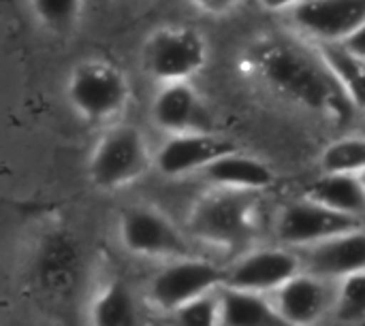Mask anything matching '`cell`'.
Masks as SVG:
<instances>
[{
    "mask_svg": "<svg viewBox=\"0 0 365 326\" xmlns=\"http://www.w3.org/2000/svg\"><path fill=\"white\" fill-rule=\"evenodd\" d=\"M365 171V137L361 132L329 141L319 156V173L359 175Z\"/></svg>",
    "mask_w": 365,
    "mask_h": 326,
    "instance_id": "obj_22",
    "label": "cell"
},
{
    "mask_svg": "<svg viewBox=\"0 0 365 326\" xmlns=\"http://www.w3.org/2000/svg\"><path fill=\"white\" fill-rule=\"evenodd\" d=\"M364 224L365 220L331 211L306 196H295L278 207L272 231L274 243L299 252Z\"/></svg>",
    "mask_w": 365,
    "mask_h": 326,
    "instance_id": "obj_9",
    "label": "cell"
},
{
    "mask_svg": "<svg viewBox=\"0 0 365 326\" xmlns=\"http://www.w3.org/2000/svg\"><path fill=\"white\" fill-rule=\"evenodd\" d=\"M342 45L357 58L365 60V19L342 41Z\"/></svg>",
    "mask_w": 365,
    "mask_h": 326,
    "instance_id": "obj_26",
    "label": "cell"
},
{
    "mask_svg": "<svg viewBox=\"0 0 365 326\" xmlns=\"http://www.w3.org/2000/svg\"><path fill=\"white\" fill-rule=\"evenodd\" d=\"M201 177L210 182L212 188L255 192L263 194L276 186V171L261 158L244 154L242 149L229 152L222 158L214 160Z\"/></svg>",
    "mask_w": 365,
    "mask_h": 326,
    "instance_id": "obj_16",
    "label": "cell"
},
{
    "mask_svg": "<svg viewBox=\"0 0 365 326\" xmlns=\"http://www.w3.org/2000/svg\"><path fill=\"white\" fill-rule=\"evenodd\" d=\"M284 19L308 43H342L365 19V0H306Z\"/></svg>",
    "mask_w": 365,
    "mask_h": 326,
    "instance_id": "obj_11",
    "label": "cell"
},
{
    "mask_svg": "<svg viewBox=\"0 0 365 326\" xmlns=\"http://www.w3.org/2000/svg\"><path fill=\"white\" fill-rule=\"evenodd\" d=\"M220 326H289L278 314L269 295L220 286Z\"/></svg>",
    "mask_w": 365,
    "mask_h": 326,
    "instance_id": "obj_18",
    "label": "cell"
},
{
    "mask_svg": "<svg viewBox=\"0 0 365 326\" xmlns=\"http://www.w3.org/2000/svg\"><path fill=\"white\" fill-rule=\"evenodd\" d=\"M225 284V267L216 265L201 256H182L167 261L148 282L145 301L163 312L171 314L173 310L195 301L203 295L218 290Z\"/></svg>",
    "mask_w": 365,
    "mask_h": 326,
    "instance_id": "obj_8",
    "label": "cell"
},
{
    "mask_svg": "<svg viewBox=\"0 0 365 326\" xmlns=\"http://www.w3.org/2000/svg\"><path fill=\"white\" fill-rule=\"evenodd\" d=\"M71 111L86 124L111 126L130 102V81L115 62L92 56L73 64L64 83Z\"/></svg>",
    "mask_w": 365,
    "mask_h": 326,
    "instance_id": "obj_3",
    "label": "cell"
},
{
    "mask_svg": "<svg viewBox=\"0 0 365 326\" xmlns=\"http://www.w3.org/2000/svg\"><path fill=\"white\" fill-rule=\"evenodd\" d=\"M169 316L171 326H220V303L216 290L203 295L186 305L173 310Z\"/></svg>",
    "mask_w": 365,
    "mask_h": 326,
    "instance_id": "obj_24",
    "label": "cell"
},
{
    "mask_svg": "<svg viewBox=\"0 0 365 326\" xmlns=\"http://www.w3.org/2000/svg\"><path fill=\"white\" fill-rule=\"evenodd\" d=\"M304 271L302 256L297 250L284 246H261L248 248L240 252L225 267V284L227 288L272 295L282 284L293 280Z\"/></svg>",
    "mask_w": 365,
    "mask_h": 326,
    "instance_id": "obj_10",
    "label": "cell"
},
{
    "mask_svg": "<svg viewBox=\"0 0 365 326\" xmlns=\"http://www.w3.org/2000/svg\"><path fill=\"white\" fill-rule=\"evenodd\" d=\"M154 169V152L145 135L124 122L105 126L88 156L86 173L94 188L115 192L133 186Z\"/></svg>",
    "mask_w": 365,
    "mask_h": 326,
    "instance_id": "obj_4",
    "label": "cell"
},
{
    "mask_svg": "<svg viewBox=\"0 0 365 326\" xmlns=\"http://www.w3.org/2000/svg\"><path fill=\"white\" fill-rule=\"evenodd\" d=\"M331 318L342 326L365 325V271L336 282Z\"/></svg>",
    "mask_w": 365,
    "mask_h": 326,
    "instance_id": "obj_23",
    "label": "cell"
},
{
    "mask_svg": "<svg viewBox=\"0 0 365 326\" xmlns=\"http://www.w3.org/2000/svg\"><path fill=\"white\" fill-rule=\"evenodd\" d=\"M323 64L334 75L351 107L361 115L365 111V60L353 56L342 43H310Z\"/></svg>",
    "mask_w": 365,
    "mask_h": 326,
    "instance_id": "obj_20",
    "label": "cell"
},
{
    "mask_svg": "<svg viewBox=\"0 0 365 326\" xmlns=\"http://www.w3.org/2000/svg\"><path fill=\"white\" fill-rule=\"evenodd\" d=\"M235 149L240 147L216 130L171 135L154 152V169L169 179L201 175L214 160Z\"/></svg>",
    "mask_w": 365,
    "mask_h": 326,
    "instance_id": "obj_12",
    "label": "cell"
},
{
    "mask_svg": "<svg viewBox=\"0 0 365 326\" xmlns=\"http://www.w3.org/2000/svg\"><path fill=\"white\" fill-rule=\"evenodd\" d=\"M115 233L122 250L137 258L167 263L192 254L188 235L178 228L165 211L150 203L122 207L118 214Z\"/></svg>",
    "mask_w": 365,
    "mask_h": 326,
    "instance_id": "obj_7",
    "label": "cell"
},
{
    "mask_svg": "<svg viewBox=\"0 0 365 326\" xmlns=\"http://www.w3.org/2000/svg\"><path fill=\"white\" fill-rule=\"evenodd\" d=\"M336 282L302 271L269 297L289 326H319L331 316Z\"/></svg>",
    "mask_w": 365,
    "mask_h": 326,
    "instance_id": "obj_14",
    "label": "cell"
},
{
    "mask_svg": "<svg viewBox=\"0 0 365 326\" xmlns=\"http://www.w3.org/2000/svg\"><path fill=\"white\" fill-rule=\"evenodd\" d=\"M302 196H306L331 211L365 220V194L357 175L319 173V177L312 179L304 188Z\"/></svg>",
    "mask_w": 365,
    "mask_h": 326,
    "instance_id": "obj_19",
    "label": "cell"
},
{
    "mask_svg": "<svg viewBox=\"0 0 365 326\" xmlns=\"http://www.w3.org/2000/svg\"><path fill=\"white\" fill-rule=\"evenodd\" d=\"M83 278V254L64 228L45 231L30 258V282L38 297L56 310L75 301Z\"/></svg>",
    "mask_w": 365,
    "mask_h": 326,
    "instance_id": "obj_6",
    "label": "cell"
},
{
    "mask_svg": "<svg viewBox=\"0 0 365 326\" xmlns=\"http://www.w3.org/2000/svg\"><path fill=\"white\" fill-rule=\"evenodd\" d=\"M139 58L156 85L192 81L210 62V43L195 26L163 23L145 36Z\"/></svg>",
    "mask_w": 365,
    "mask_h": 326,
    "instance_id": "obj_5",
    "label": "cell"
},
{
    "mask_svg": "<svg viewBox=\"0 0 365 326\" xmlns=\"http://www.w3.org/2000/svg\"><path fill=\"white\" fill-rule=\"evenodd\" d=\"M88 326H143L141 303L133 286L120 278H107L88 305Z\"/></svg>",
    "mask_w": 365,
    "mask_h": 326,
    "instance_id": "obj_17",
    "label": "cell"
},
{
    "mask_svg": "<svg viewBox=\"0 0 365 326\" xmlns=\"http://www.w3.org/2000/svg\"><path fill=\"white\" fill-rule=\"evenodd\" d=\"M357 132H361L365 137V111L361 113V122H359V130H357Z\"/></svg>",
    "mask_w": 365,
    "mask_h": 326,
    "instance_id": "obj_28",
    "label": "cell"
},
{
    "mask_svg": "<svg viewBox=\"0 0 365 326\" xmlns=\"http://www.w3.org/2000/svg\"><path fill=\"white\" fill-rule=\"evenodd\" d=\"M242 68L274 94L308 111L327 117H346L355 111L317 49L293 32L252 41L242 56Z\"/></svg>",
    "mask_w": 365,
    "mask_h": 326,
    "instance_id": "obj_1",
    "label": "cell"
},
{
    "mask_svg": "<svg viewBox=\"0 0 365 326\" xmlns=\"http://www.w3.org/2000/svg\"><path fill=\"white\" fill-rule=\"evenodd\" d=\"M357 179H359V184H361V190H364V194H365V171H361V173L357 175Z\"/></svg>",
    "mask_w": 365,
    "mask_h": 326,
    "instance_id": "obj_29",
    "label": "cell"
},
{
    "mask_svg": "<svg viewBox=\"0 0 365 326\" xmlns=\"http://www.w3.org/2000/svg\"><path fill=\"white\" fill-rule=\"evenodd\" d=\"M244 0H188V4L205 15V17H214V19H220V17H229L231 13H235L240 6H242Z\"/></svg>",
    "mask_w": 365,
    "mask_h": 326,
    "instance_id": "obj_25",
    "label": "cell"
},
{
    "mask_svg": "<svg viewBox=\"0 0 365 326\" xmlns=\"http://www.w3.org/2000/svg\"><path fill=\"white\" fill-rule=\"evenodd\" d=\"M259 6L267 13H274V15H287L289 11H293L295 6L304 4L306 0H257Z\"/></svg>",
    "mask_w": 365,
    "mask_h": 326,
    "instance_id": "obj_27",
    "label": "cell"
},
{
    "mask_svg": "<svg viewBox=\"0 0 365 326\" xmlns=\"http://www.w3.org/2000/svg\"><path fill=\"white\" fill-rule=\"evenodd\" d=\"M30 13L38 28L51 36H71L86 11V0H28Z\"/></svg>",
    "mask_w": 365,
    "mask_h": 326,
    "instance_id": "obj_21",
    "label": "cell"
},
{
    "mask_svg": "<svg viewBox=\"0 0 365 326\" xmlns=\"http://www.w3.org/2000/svg\"><path fill=\"white\" fill-rule=\"evenodd\" d=\"M150 120L167 137L214 130L212 113L192 81L158 85L150 102Z\"/></svg>",
    "mask_w": 365,
    "mask_h": 326,
    "instance_id": "obj_13",
    "label": "cell"
},
{
    "mask_svg": "<svg viewBox=\"0 0 365 326\" xmlns=\"http://www.w3.org/2000/svg\"><path fill=\"white\" fill-rule=\"evenodd\" d=\"M299 256L304 271L331 282L365 271V224L299 250Z\"/></svg>",
    "mask_w": 365,
    "mask_h": 326,
    "instance_id": "obj_15",
    "label": "cell"
},
{
    "mask_svg": "<svg viewBox=\"0 0 365 326\" xmlns=\"http://www.w3.org/2000/svg\"><path fill=\"white\" fill-rule=\"evenodd\" d=\"M261 226V194L212 188L199 196L186 216V235L212 248L244 252Z\"/></svg>",
    "mask_w": 365,
    "mask_h": 326,
    "instance_id": "obj_2",
    "label": "cell"
}]
</instances>
